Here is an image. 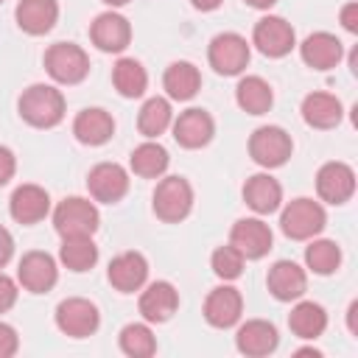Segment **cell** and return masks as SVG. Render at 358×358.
Returning <instances> with one entry per match:
<instances>
[{
	"label": "cell",
	"mask_w": 358,
	"mask_h": 358,
	"mask_svg": "<svg viewBox=\"0 0 358 358\" xmlns=\"http://www.w3.org/2000/svg\"><path fill=\"white\" fill-rule=\"evenodd\" d=\"M50 210V196L39 185H20L8 199V213L17 224H39Z\"/></svg>",
	"instance_id": "cell-20"
},
{
	"label": "cell",
	"mask_w": 358,
	"mask_h": 358,
	"mask_svg": "<svg viewBox=\"0 0 358 358\" xmlns=\"http://www.w3.org/2000/svg\"><path fill=\"white\" fill-rule=\"evenodd\" d=\"M190 3H193L199 11H215V8H218L224 0H190Z\"/></svg>",
	"instance_id": "cell-42"
},
{
	"label": "cell",
	"mask_w": 358,
	"mask_h": 358,
	"mask_svg": "<svg viewBox=\"0 0 358 358\" xmlns=\"http://www.w3.org/2000/svg\"><path fill=\"white\" fill-rule=\"evenodd\" d=\"M162 87H165L168 98L190 101L201 90V73L190 62H173V64H168V70L162 76Z\"/></svg>",
	"instance_id": "cell-28"
},
{
	"label": "cell",
	"mask_w": 358,
	"mask_h": 358,
	"mask_svg": "<svg viewBox=\"0 0 358 358\" xmlns=\"http://www.w3.org/2000/svg\"><path fill=\"white\" fill-rule=\"evenodd\" d=\"M17 294H20V291H17V282H14L8 274L0 271V313H6V310L14 308Z\"/></svg>",
	"instance_id": "cell-37"
},
{
	"label": "cell",
	"mask_w": 358,
	"mask_h": 358,
	"mask_svg": "<svg viewBox=\"0 0 358 358\" xmlns=\"http://www.w3.org/2000/svg\"><path fill=\"white\" fill-rule=\"evenodd\" d=\"M11 255H14V238H11V232L0 224V268L11 260Z\"/></svg>",
	"instance_id": "cell-40"
},
{
	"label": "cell",
	"mask_w": 358,
	"mask_h": 358,
	"mask_svg": "<svg viewBox=\"0 0 358 358\" xmlns=\"http://www.w3.org/2000/svg\"><path fill=\"white\" fill-rule=\"evenodd\" d=\"M324 224H327L324 207L305 196L288 201L280 213V229L291 241H310L324 229Z\"/></svg>",
	"instance_id": "cell-2"
},
{
	"label": "cell",
	"mask_w": 358,
	"mask_h": 358,
	"mask_svg": "<svg viewBox=\"0 0 358 358\" xmlns=\"http://www.w3.org/2000/svg\"><path fill=\"white\" fill-rule=\"evenodd\" d=\"M14 20L25 34L42 36L56 25L59 3L56 0H20L14 8Z\"/></svg>",
	"instance_id": "cell-24"
},
{
	"label": "cell",
	"mask_w": 358,
	"mask_h": 358,
	"mask_svg": "<svg viewBox=\"0 0 358 358\" xmlns=\"http://www.w3.org/2000/svg\"><path fill=\"white\" fill-rule=\"evenodd\" d=\"M45 70L56 84H81L90 73V56L73 42H56L45 50Z\"/></svg>",
	"instance_id": "cell-4"
},
{
	"label": "cell",
	"mask_w": 358,
	"mask_h": 358,
	"mask_svg": "<svg viewBox=\"0 0 358 358\" xmlns=\"http://www.w3.org/2000/svg\"><path fill=\"white\" fill-rule=\"evenodd\" d=\"M90 39H92V45H95L98 50H103V53H120V50H126L129 42H131V25H129V20H126L123 14H117V11H103V14H98V17L92 20V25H90Z\"/></svg>",
	"instance_id": "cell-13"
},
{
	"label": "cell",
	"mask_w": 358,
	"mask_h": 358,
	"mask_svg": "<svg viewBox=\"0 0 358 358\" xmlns=\"http://www.w3.org/2000/svg\"><path fill=\"white\" fill-rule=\"evenodd\" d=\"M154 215L165 224H179L193 210V187L185 176H165L159 179L154 196H151Z\"/></svg>",
	"instance_id": "cell-3"
},
{
	"label": "cell",
	"mask_w": 358,
	"mask_h": 358,
	"mask_svg": "<svg viewBox=\"0 0 358 358\" xmlns=\"http://www.w3.org/2000/svg\"><path fill=\"white\" fill-rule=\"evenodd\" d=\"M112 84L123 98H140L148 87V73L137 59H117L112 67Z\"/></svg>",
	"instance_id": "cell-32"
},
{
	"label": "cell",
	"mask_w": 358,
	"mask_h": 358,
	"mask_svg": "<svg viewBox=\"0 0 358 358\" xmlns=\"http://www.w3.org/2000/svg\"><path fill=\"white\" fill-rule=\"evenodd\" d=\"M98 324H101V313L95 302L84 296H67L56 305V327L70 338H87L98 330Z\"/></svg>",
	"instance_id": "cell-8"
},
{
	"label": "cell",
	"mask_w": 358,
	"mask_h": 358,
	"mask_svg": "<svg viewBox=\"0 0 358 358\" xmlns=\"http://www.w3.org/2000/svg\"><path fill=\"white\" fill-rule=\"evenodd\" d=\"M59 260L64 268L81 274L90 271L98 263V246L92 241V235H73V238H62L59 246Z\"/></svg>",
	"instance_id": "cell-30"
},
{
	"label": "cell",
	"mask_w": 358,
	"mask_h": 358,
	"mask_svg": "<svg viewBox=\"0 0 358 358\" xmlns=\"http://www.w3.org/2000/svg\"><path fill=\"white\" fill-rule=\"evenodd\" d=\"M17 280L31 294H48L56 285V280H59L56 260L48 252H39V249L25 252L20 266H17Z\"/></svg>",
	"instance_id": "cell-12"
},
{
	"label": "cell",
	"mask_w": 358,
	"mask_h": 358,
	"mask_svg": "<svg viewBox=\"0 0 358 358\" xmlns=\"http://www.w3.org/2000/svg\"><path fill=\"white\" fill-rule=\"evenodd\" d=\"M117 344L131 358H151L157 352V338H154L151 327L148 324H140V322L126 324L120 330V336H117Z\"/></svg>",
	"instance_id": "cell-35"
},
{
	"label": "cell",
	"mask_w": 358,
	"mask_h": 358,
	"mask_svg": "<svg viewBox=\"0 0 358 358\" xmlns=\"http://www.w3.org/2000/svg\"><path fill=\"white\" fill-rule=\"evenodd\" d=\"M268 294L280 302H294L308 291V274L294 260H277L266 274Z\"/></svg>",
	"instance_id": "cell-16"
},
{
	"label": "cell",
	"mask_w": 358,
	"mask_h": 358,
	"mask_svg": "<svg viewBox=\"0 0 358 358\" xmlns=\"http://www.w3.org/2000/svg\"><path fill=\"white\" fill-rule=\"evenodd\" d=\"M73 134L78 143L84 145H103L112 140L115 134V120L106 109L101 106H90V109H81L73 120Z\"/></svg>",
	"instance_id": "cell-23"
},
{
	"label": "cell",
	"mask_w": 358,
	"mask_h": 358,
	"mask_svg": "<svg viewBox=\"0 0 358 358\" xmlns=\"http://www.w3.org/2000/svg\"><path fill=\"white\" fill-rule=\"evenodd\" d=\"M0 3H3V0H0Z\"/></svg>",
	"instance_id": "cell-46"
},
{
	"label": "cell",
	"mask_w": 358,
	"mask_h": 358,
	"mask_svg": "<svg viewBox=\"0 0 358 358\" xmlns=\"http://www.w3.org/2000/svg\"><path fill=\"white\" fill-rule=\"evenodd\" d=\"M87 190L95 201L115 204L129 193V173L117 162H98L87 173Z\"/></svg>",
	"instance_id": "cell-11"
},
{
	"label": "cell",
	"mask_w": 358,
	"mask_h": 358,
	"mask_svg": "<svg viewBox=\"0 0 358 358\" xmlns=\"http://www.w3.org/2000/svg\"><path fill=\"white\" fill-rule=\"evenodd\" d=\"M20 347V338H17V330L6 322H0V358H11Z\"/></svg>",
	"instance_id": "cell-38"
},
{
	"label": "cell",
	"mask_w": 358,
	"mask_h": 358,
	"mask_svg": "<svg viewBox=\"0 0 358 358\" xmlns=\"http://www.w3.org/2000/svg\"><path fill=\"white\" fill-rule=\"evenodd\" d=\"M344 106L330 92H310L302 101V120L310 129H336L341 123Z\"/></svg>",
	"instance_id": "cell-26"
},
{
	"label": "cell",
	"mask_w": 358,
	"mask_h": 358,
	"mask_svg": "<svg viewBox=\"0 0 358 358\" xmlns=\"http://www.w3.org/2000/svg\"><path fill=\"white\" fill-rule=\"evenodd\" d=\"M210 266H213L215 277H221V280H238L241 271H243V255L232 243H227V246H218L213 252Z\"/></svg>",
	"instance_id": "cell-36"
},
{
	"label": "cell",
	"mask_w": 358,
	"mask_h": 358,
	"mask_svg": "<svg viewBox=\"0 0 358 358\" xmlns=\"http://www.w3.org/2000/svg\"><path fill=\"white\" fill-rule=\"evenodd\" d=\"M291 151H294V140L280 126H260L249 137V157L260 168H280V165H285Z\"/></svg>",
	"instance_id": "cell-7"
},
{
	"label": "cell",
	"mask_w": 358,
	"mask_h": 358,
	"mask_svg": "<svg viewBox=\"0 0 358 358\" xmlns=\"http://www.w3.org/2000/svg\"><path fill=\"white\" fill-rule=\"evenodd\" d=\"M316 193L327 204H344L355 193V171L347 162H324L316 173Z\"/></svg>",
	"instance_id": "cell-14"
},
{
	"label": "cell",
	"mask_w": 358,
	"mask_h": 358,
	"mask_svg": "<svg viewBox=\"0 0 358 358\" xmlns=\"http://www.w3.org/2000/svg\"><path fill=\"white\" fill-rule=\"evenodd\" d=\"M173 126V140L182 145V148H201L213 140L215 134V123L210 117V112L193 106V109H185L179 112V117L171 123Z\"/></svg>",
	"instance_id": "cell-18"
},
{
	"label": "cell",
	"mask_w": 358,
	"mask_h": 358,
	"mask_svg": "<svg viewBox=\"0 0 358 358\" xmlns=\"http://www.w3.org/2000/svg\"><path fill=\"white\" fill-rule=\"evenodd\" d=\"M246 6H252V8H260V11H266V8H271L277 0H243Z\"/></svg>",
	"instance_id": "cell-43"
},
{
	"label": "cell",
	"mask_w": 358,
	"mask_h": 358,
	"mask_svg": "<svg viewBox=\"0 0 358 358\" xmlns=\"http://www.w3.org/2000/svg\"><path fill=\"white\" fill-rule=\"evenodd\" d=\"M355 310H358V302H352V305H350V310H347V324H350V333H355Z\"/></svg>",
	"instance_id": "cell-44"
},
{
	"label": "cell",
	"mask_w": 358,
	"mask_h": 358,
	"mask_svg": "<svg viewBox=\"0 0 358 358\" xmlns=\"http://www.w3.org/2000/svg\"><path fill=\"white\" fill-rule=\"evenodd\" d=\"M280 344V336H277V327L266 319H249L238 327L235 333V347L238 352L249 355V358H263L268 352H274Z\"/></svg>",
	"instance_id": "cell-19"
},
{
	"label": "cell",
	"mask_w": 358,
	"mask_h": 358,
	"mask_svg": "<svg viewBox=\"0 0 358 358\" xmlns=\"http://www.w3.org/2000/svg\"><path fill=\"white\" fill-rule=\"evenodd\" d=\"M168 162H171V157H168L165 145H159V143H154V140L140 143V145L131 151V157H129V168H131L137 176H143V179H157V176H162V173L168 171Z\"/></svg>",
	"instance_id": "cell-31"
},
{
	"label": "cell",
	"mask_w": 358,
	"mask_h": 358,
	"mask_svg": "<svg viewBox=\"0 0 358 358\" xmlns=\"http://www.w3.org/2000/svg\"><path fill=\"white\" fill-rule=\"evenodd\" d=\"M299 56H302V62H305L308 67H313V70H330V67H336V64L341 62L344 45H341L338 36H333V34H327V31H316V34H310V36L299 45Z\"/></svg>",
	"instance_id": "cell-22"
},
{
	"label": "cell",
	"mask_w": 358,
	"mask_h": 358,
	"mask_svg": "<svg viewBox=\"0 0 358 358\" xmlns=\"http://www.w3.org/2000/svg\"><path fill=\"white\" fill-rule=\"evenodd\" d=\"M241 313H243V296L232 285H218L204 299V319H207V324H213L218 330L238 324Z\"/></svg>",
	"instance_id": "cell-15"
},
{
	"label": "cell",
	"mask_w": 358,
	"mask_h": 358,
	"mask_svg": "<svg viewBox=\"0 0 358 358\" xmlns=\"http://www.w3.org/2000/svg\"><path fill=\"white\" fill-rule=\"evenodd\" d=\"M288 327H291V333L296 338L313 341L327 330V310L319 302H310V299L296 302L291 308V313H288Z\"/></svg>",
	"instance_id": "cell-27"
},
{
	"label": "cell",
	"mask_w": 358,
	"mask_h": 358,
	"mask_svg": "<svg viewBox=\"0 0 358 358\" xmlns=\"http://www.w3.org/2000/svg\"><path fill=\"white\" fill-rule=\"evenodd\" d=\"M20 117L34 129H53L64 117V95L50 84H31L17 101Z\"/></svg>",
	"instance_id": "cell-1"
},
{
	"label": "cell",
	"mask_w": 358,
	"mask_h": 358,
	"mask_svg": "<svg viewBox=\"0 0 358 358\" xmlns=\"http://www.w3.org/2000/svg\"><path fill=\"white\" fill-rule=\"evenodd\" d=\"M98 224H101L98 207L90 199H81V196H70V199L59 201V207L53 210V227L62 238L95 235Z\"/></svg>",
	"instance_id": "cell-5"
},
{
	"label": "cell",
	"mask_w": 358,
	"mask_h": 358,
	"mask_svg": "<svg viewBox=\"0 0 358 358\" xmlns=\"http://www.w3.org/2000/svg\"><path fill=\"white\" fill-rule=\"evenodd\" d=\"M249 56H252L249 42L235 31H224V34L213 36L210 48H207L210 67L218 76H241L249 64Z\"/></svg>",
	"instance_id": "cell-6"
},
{
	"label": "cell",
	"mask_w": 358,
	"mask_h": 358,
	"mask_svg": "<svg viewBox=\"0 0 358 358\" xmlns=\"http://www.w3.org/2000/svg\"><path fill=\"white\" fill-rule=\"evenodd\" d=\"M305 266L319 277L333 274L341 266V246L336 241H327V238L310 241L305 249Z\"/></svg>",
	"instance_id": "cell-34"
},
{
	"label": "cell",
	"mask_w": 358,
	"mask_h": 358,
	"mask_svg": "<svg viewBox=\"0 0 358 358\" xmlns=\"http://www.w3.org/2000/svg\"><path fill=\"white\" fill-rule=\"evenodd\" d=\"M229 243L243 255V260H260L268 255L274 235L266 221L260 218H241L229 229Z\"/></svg>",
	"instance_id": "cell-10"
},
{
	"label": "cell",
	"mask_w": 358,
	"mask_h": 358,
	"mask_svg": "<svg viewBox=\"0 0 358 358\" xmlns=\"http://www.w3.org/2000/svg\"><path fill=\"white\" fill-rule=\"evenodd\" d=\"M14 171H17V159H14L11 148L0 145V187L14 176Z\"/></svg>",
	"instance_id": "cell-39"
},
{
	"label": "cell",
	"mask_w": 358,
	"mask_h": 358,
	"mask_svg": "<svg viewBox=\"0 0 358 358\" xmlns=\"http://www.w3.org/2000/svg\"><path fill=\"white\" fill-rule=\"evenodd\" d=\"M106 6H112V8H117V6H126V3H131V0H103Z\"/></svg>",
	"instance_id": "cell-45"
},
{
	"label": "cell",
	"mask_w": 358,
	"mask_h": 358,
	"mask_svg": "<svg viewBox=\"0 0 358 358\" xmlns=\"http://www.w3.org/2000/svg\"><path fill=\"white\" fill-rule=\"evenodd\" d=\"M140 316L145 319V322H151V324H162V322H168L173 313H176V308H179V291L171 285V282H165V280H157V282H151L143 294H140Z\"/></svg>",
	"instance_id": "cell-21"
},
{
	"label": "cell",
	"mask_w": 358,
	"mask_h": 358,
	"mask_svg": "<svg viewBox=\"0 0 358 358\" xmlns=\"http://www.w3.org/2000/svg\"><path fill=\"white\" fill-rule=\"evenodd\" d=\"M235 101L246 115H266L274 103V92L260 76H243L235 87Z\"/></svg>",
	"instance_id": "cell-29"
},
{
	"label": "cell",
	"mask_w": 358,
	"mask_h": 358,
	"mask_svg": "<svg viewBox=\"0 0 358 358\" xmlns=\"http://www.w3.org/2000/svg\"><path fill=\"white\" fill-rule=\"evenodd\" d=\"M171 123H173V109H171L168 98L154 95V98H148V101L140 106L137 129H140V134H143V137L154 140V137H159Z\"/></svg>",
	"instance_id": "cell-33"
},
{
	"label": "cell",
	"mask_w": 358,
	"mask_h": 358,
	"mask_svg": "<svg viewBox=\"0 0 358 358\" xmlns=\"http://www.w3.org/2000/svg\"><path fill=\"white\" fill-rule=\"evenodd\" d=\"M243 201L257 213V215H268L277 213L282 204V187L274 176L268 173H255L246 179L243 185Z\"/></svg>",
	"instance_id": "cell-25"
},
{
	"label": "cell",
	"mask_w": 358,
	"mask_h": 358,
	"mask_svg": "<svg viewBox=\"0 0 358 358\" xmlns=\"http://www.w3.org/2000/svg\"><path fill=\"white\" fill-rule=\"evenodd\" d=\"M252 45H255L263 56H268V59H282V56H288V53L294 50L296 34H294V28H291L288 20L268 14V17H263V20L255 22Z\"/></svg>",
	"instance_id": "cell-9"
},
{
	"label": "cell",
	"mask_w": 358,
	"mask_h": 358,
	"mask_svg": "<svg viewBox=\"0 0 358 358\" xmlns=\"http://www.w3.org/2000/svg\"><path fill=\"white\" fill-rule=\"evenodd\" d=\"M106 277H109V282H112L115 291L134 294L148 280V260L140 252H123V255L112 257V263L106 268Z\"/></svg>",
	"instance_id": "cell-17"
},
{
	"label": "cell",
	"mask_w": 358,
	"mask_h": 358,
	"mask_svg": "<svg viewBox=\"0 0 358 358\" xmlns=\"http://www.w3.org/2000/svg\"><path fill=\"white\" fill-rule=\"evenodd\" d=\"M341 25L350 31V34H358V3H347L341 8Z\"/></svg>",
	"instance_id": "cell-41"
}]
</instances>
